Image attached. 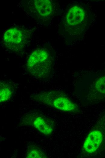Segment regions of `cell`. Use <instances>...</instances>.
Here are the masks:
<instances>
[{
	"mask_svg": "<svg viewBox=\"0 0 105 158\" xmlns=\"http://www.w3.org/2000/svg\"><path fill=\"white\" fill-rule=\"evenodd\" d=\"M52 64L51 57L48 51L45 49L38 48L34 50L28 57L26 69L32 76L43 78L49 74Z\"/></svg>",
	"mask_w": 105,
	"mask_h": 158,
	"instance_id": "obj_1",
	"label": "cell"
},
{
	"mask_svg": "<svg viewBox=\"0 0 105 158\" xmlns=\"http://www.w3.org/2000/svg\"><path fill=\"white\" fill-rule=\"evenodd\" d=\"M33 99L42 103L66 112L78 110V106L64 93L57 91H44L35 95Z\"/></svg>",
	"mask_w": 105,
	"mask_h": 158,
	"instance_id": "obj_2",
	"label": "cell"
},
{
	"mask_svg": "<svg viewBox=\"0 0 105 158\" xmlns=\"http://www.w3.org/2000/svg\"><path fill=\"white\" fill-rule=\"evenodd\" d=\"M29 37V32L25 29L16 27L10 28L4 34V43L8 49L20 53L24 50Z\"/></svg>",
	"mask_w": 105,
	"mask_h": 158,
	"instance_id": "obj_3",
	"label": "cell"
},
{
	"mask_svg": "<svg viewBox=\"0 0 105 158\" xmlns=\"http://www.w3.org/2000/svg\"><path fill=\"white\" fill-rule=\"evenodd\" d=\"M103 140L101 131L97 129L92 130L85 138L82 146L83 152L91 154L98 149Z\"/></svg>",
	"mask_w": 105,
	"mask_h": 158,
	"instance_id": "obj_4",
	"label": "cell"
},
{
	"mask_svg": "<svg viewBox=\"0 0 105 158\" xmlns=\"http://www.w3.org/2000/svg\"><path fill=\"white\" fill-rule=\"evenodd\" d=\"M28 116L27 120L30 125L46 136L50 135L53 131V128L52 122L47 118L42 115H31Z\"/></svg>",
	"mask_w": 105,
	"mask_h": 158,
	"instance_id": "obj_5",
	"label": "cell"
},
{
	"mask_svg": "<svg viewBox=\"0 0 105 158\" xmlns=\"http://www.w3.org/2000/svg\"><path fill=\"white\" fill-rule=\"evenodd\" d=\"M30 2V9L39 17L47 18L52 13L53 5L50 0H35Z\"/></svg>",
	"mask_w": 105,
	"mask_h": 158,
	"instance_id": "obj_6",
	"label": "cell"
},
{
	"mask_svg": "<svg viewBox=\"0 0 105 158\" xmlns=\"http://www.w3.org/2000/svg\"><path fill=\"white\" fill-rule=\"evenodd\" d=\"M85 13L81 7L75 6L71 8L68 11L66 17L67 24L73 26L78 24L84 20Z\"/></svg>",
	"mask_w": 105,
	"mask_h": 158,
	"instance_id": "obj_7",
	"label": "cell"
},
{
	"mask_svg": "<svg viewBox=\"0 0 105 158\" xmlns=\"http://www.w3.org/2000/svg\"><path fill=\"white\" fill-rule=\"evenodd\" d=\"M13 94V90L10 84L5 82H0V102H5L11 98Z\"/></svg>",
	"mask_w": 105,
	"mask_h": 158,
	"instance_id": "obj_8",
	"label": "cell"
},
{
	"mask_svg": "<svg viewBox=\"0 0 105 158\" xmlns=\"http://www.w3.org/2000/svg\"><path fill=\"white\" fill-rule=\"evenodd\" d=\"M47 157L45 153L39 147L35 146L29 147L26 154L27 158H42Z\"/></svg>",
	"mask_w": 105,
	"mask_h": 158,
	"instance_id": "obj_9",
	"label": "cell"
},
{
	"mask_svg": "<svg viewBox=\"0 0 105 158\" xmlns=\"http://www.w3.org/2000/svg\"><path fill=\"white\" fill-rule=\"evenodd\" d=\"M94 87L97 91L105 94V76L99 78L96 82Z\"/></svg>",
	"mask_w": 105,
	"mask_h": 158,
	"instance_id": "obj_10",
	"label": "cell"
}]
</instances>
